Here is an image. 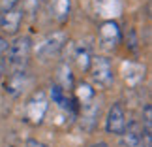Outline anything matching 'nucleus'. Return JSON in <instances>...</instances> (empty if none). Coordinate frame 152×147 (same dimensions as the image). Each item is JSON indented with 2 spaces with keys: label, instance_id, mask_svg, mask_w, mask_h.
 Returning a JSON list of instances; mask_svg holds the SVG:
<instances>
[{
  "label": "nucleus",
  "instance_id": "nucleus-12",
  "mask_svg": "<svg viewBox=\"0 0 152 147\" xmlns=\"http://www.w3.org/2000/svg\"><path fill=\"white\" fill-rule=\"evenodd\" d=\"M98 115H100V104H96L94 100L83 104V125H85V128L90 130V128L96 125Z\"/></svg>",
  "mask_w": 152,
  "mask_h": 147
},
{
  "label": "nucleus",
  "instance_id": "nucleus-11",
  "mask_svg": "<svg viewBox=\"0 0 152 147\" xmlns=\"http://www.w3.org/2000/svg\"><path fill=\"white\" fill-rule=\"evenodd\" d=\"M55 83L58 87H62L64 91H72L75 87V81H73V74H72V66L68 62H60L56 68V81Z\"/></svg>",
  "mask_w": 152,
  "mask_h": 147
},
{
  "label": "nucleus",
  "instance_id": "nucleus-20",
  "mask_svg": "<svg viewBox=\"0 0 152 147\" xmlns=\"http://www.w3.org/2000/svg\"><path fill=\"white\" fill-rule=\"evenodd\" d=\"M25 147H49V145H45L43 142H38V140H26Z\"/></svg>",
  "mask_w": 152,
  "mask_h": 147
},
{
  "label": "nucleus",
  "instance_id": "nucleus-15",
  "mask_svg": "<svg viewBox=\"0 0 152 147\" xmlns=\"http://www.w3.org/2000/svg\"><path fill=\"white\" fill-rule=\"evenodd\" d=\"M143 125V130H147V132H152V108H150V104H145V108H143V119L139 121Z\"/></svg>",
  "mask_w": 152,
  "mask_h": 147
},
{
  "label": "nucleus",
  "instance_id": "nucleus-5",
  "mask_svg": "<svg viewBox=\"0 0 152 147\" xmlns=\"http://www.w3.org/2000/svg\"><path fill=\"white\" fill-rule=\"evenodd\" d=\"M4 92L10 96H19L26 89L30 75L26 70H10V74L4 75Z\"/></svg>",
  "mask_w": 152,
  "mask_h": 147
},
{
  "label": "nucleus",
  "instance_id": "nucleus-2",
  "mask_svg": "<svg viewBox=\"0 0 152 147\" xmlns=\"http://www.w3.org/2000/svg\"><path fill=\"white\" fill-rule=\"evenodd\" d=\"M88 75H90V81L94 87H98V89H109L115 81L113 64H111V61L107 57H102V55L92 57Z\"/></svg>",
  "mask_w": 152,
  "mask_h": 147
},
{
  "label": "nucleus",
  "instance_id": "nucleus-1",
  "mask_svg": "<svg viewBox=\"0 0 152 147\" xmlns=\"http://www.w3.org/2000/svg\"><path fill=\"white\" fill-rule=\"evenodd\" d=\"M32 55V40L28 36H17L10 44L6 53V66L8 70H25L28 58Z\"/></svg>",
  "mask_w": 152,
  "mask_h": 147
},
{
  "label": "nucleus",
  "instance_id": "nucleus-16",
  "mask_svg": "<svg viewBox=\"0 0 152 147\" xmlns=\"http://www.w3.org/2000/svg\"><path fill=\"white\" fill-rule=\"evenodd\" d=\"M42 0H23V13H36Z\"/></svg>",
  "mask_w": 152,
  "mask_h": 147
},
{
  "label": "nucleus",
  "instance_id": "nucleus-22",
  "mask_svg": "<svg viewBox=\"0 0 152 147\" xmlns=\"http://www.w3.org/2000/svg\"><path fill=\"white\" fill-rule=\"evenodd\" d=\"M90 147H109V145L105 143V142H94V143H92Z\"/></svg>",
  "mask_w": 152,
  "mask_h": 147
},
{
  "label": "nucleus",
  "instance_id": "nucleus-4",
  "mask_svg": "<svg viewBox=\"0 0 152 147\" xmlns=\"http://www.w3.org/2000/svg\"><path fill=\"white\" fill-rule=\"evenodd\" d=\"M126 123H128V115H126L124 106H122L120 102H115L109 108L107 115H105V130H107L109 134L120 136L122 130L126 128Z\"/></svg>",
  "mask_w": 152,
  "mask_h": 147
},
{
  "label": "nucleus",
  "instance_id": "nucleus-17",
  "mask_svg": "<svg viewBox=\"0 0 152 147\" xmlns=\"http://www.w3.org/2000/svg\"><path fill=\"white\" fill-rule=\"evenodd\" d=\"M21 0H0V11H6V10H11V8H17Z\"/></svg>",
  "mask_w": 152,
  "mask_h": 147
},
{
  "label": "nucleus",
  "instance_id": "nucleus-3",
  "mask_svg": "<svg viewBox=\"0 0 152 147\" xmlns=\"http://www.w3.org/2000/svg\"><path fill=\"white\" fill-rule=\"evenodd\" d=\"M66 44H68V34L64 30H55V32L47 34V36L38 44L36 55H38V58H42V61H47V58L56 57L58 53L66 47Z\"/></svg>",
  "mask_w": 152,
  "mask_h": 147
},
{
  "label": "nucleus",
  "instance_id": "nucleus-9",
  "mask_svg": "<svg viewBox=\"0 0 152 147\" xmlns=\"http://www.w3.org/2000/svg\"><path fill=\"white\" fill-rule=\"evenodd\" d=\"M120 143L124 147H137L143 138V125L139 121H128L126 128L120 134Z\"/></svg>",
  "mask_w": 152,
  "mask_h": 147
},
{
  "label": "nucleus",
  "instance_id": "nucleus-10",
  "mask_svg": "<svg viewBox=\"0 0 152 147\" xmlns=\"http://www.w3.org/2000/svg\"><path fill=\"white\" fill-rule=\"evenodd\" d=\"M73 62H75V66H77V70L88 72L90 62H92V51L86 44H79L77 47L73 49Z\"/></svg>",
  "mask_w": 152,
  "mask_h": 147
},
{
  "label": "nucleus",
  "instance_id": "nucleus-13",
  "mask_svg": "<svg viewBox=\"0 0 152 147\" xmlns=\"http://www.w3.org/2000/svg\"><path fill=\"white\" fill-rule=\"evenodd\" d=\"M51 11L56 21L64 23L69 17V0H51Z\"/></svg>",
  "mask_w": 152,
  "mask_h": 147
},
{
  "label": "nucleus",
  "instance_id": "nucleus-21",
  "mask_svg": "<svg viewBox=\"0 0 152 147\" xmlns=\"http://www.w3.org/2000/svg\"><path fill=\"white\" fill-rule=\"evenodd\" d=\"M6 70H8V66H6V61H4V58H0V81L4 79V75H6Z\"/></svg>",
  "mask_w": 152,
  "mask_h": 147
},
{
  "label": "nucleus",
  "instance_id": "nucleus-18",
  "mask_svg": "<svg viewBox=\"0 0 152 147\" xmlns=\"http://www.w3.org/2000/svg\"><path fill=\"white\" fill-rule=\"evenodd\" d=\"M137 147H152V132L143 130V138H141V142H139Z\"/></svg>",
  "mask_w": 152,
  "mask_h": 147
},
{
  "label": "nucleus",
  "instance_id": "nucleus-7",
  "mask_svg": "<svg viewBox=\"0 0 152 147\" xmlns=\"http://www.w3.org/2000/svg\"><path fill=\"white\" fill-rule=\"evenodd\" d=\"M122 40V30L116 21H105L100 27V44L105 49H115Z\"/></svg>",
  "mask_w": 152,
  "mask_h": 147
},
{
  "label": "nucleus",
  "instance_id": "nucleus-8",
  "mask_svg": "<svg viewBox=\"0 0 152 147\" xmlns=\"http://www.w3.org/2000/svg\"><path fill=\"white\" fill-rule=\"evenodd\" d=\"M45 111H47V98H45V92H42V91L34 92V96L28 100V104H26V117L32 123H42Z\"/></svg>",
  "mask_w": 152,
  "mask_h": 147
},
{
  "label": "nucleus",
  "instance_id": "nucleus-6",
  "mask_svg": "<svg viewBox=\"0 0 152 147\" xmlns=\"http://www.w3.org/2000/svg\"><path fill=\"white\" fill-rule=\"evenodd\" d=\"M21 23H23V10L11 8L6 11H0V30L6 36H15L21 28Z\"/></svg>",
  "mask_w": 152,
  "mask_h": 147
},
{
  "label": "nucleus",
  "instance_id": "nucleus-14",
  "mask_svg": "<svg viewBox=\"0 0 152 147\" xmlns=\"http://www.w3.org/2000/svg\"><path fill=\"white\" fill-rule=\"evenodd\" d=\"M77 104H86L90 100H94V89L88 85V83H81L77 87Z\"/></svg>",
  "mask_w": 152,
  "mask_h": 147
},
{
  "label": "nucleus",
  "instance_id": "nucleus-19",
  "mask_svg": "<svg viewBox=\"0 0 152 147\" xmlns=\"http://www.w3.org/2000/svg\"><path fill=\"white\" fill-rule=\"evenodd\" d=\"M8 47H10V42L6 36H0V58L6 57V53H8Z\"/></svg>",
  "mask_w": 152,
  "mask_h": 147
}]
</instances>
